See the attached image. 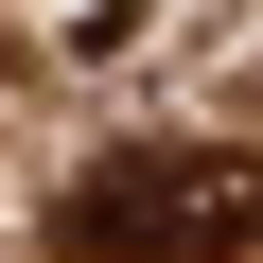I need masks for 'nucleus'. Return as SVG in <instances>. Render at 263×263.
<instances>
[{
    "instance_id": "nucleus-1",
    "label": "nucleus",
    "mask_w": 263,
    "mask_h": 263,
    "mask_svg": "<svg viewBox=\"0 0 263 263\" xmlns=\"http://www.w3.org/2000/svg\"><path fill=\"white\" fill-rule=\"evenodd\" d=\"M53 228L70 246H246L263 228V176L228 141H123V158H88L53 193Z\"/></svg>"
}]
</instances>
